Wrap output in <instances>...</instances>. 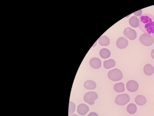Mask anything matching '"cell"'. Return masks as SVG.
<instances>
[{
  "instance_id": "6da1fadb",
  "label": "cell",
  "mask_w": 154,
  "mask_h": 116,
  "mask_svg": "<svg viewBox=\"0 0 154 116\" xmlns=\"http://www.w3.org/2000/svg\"><path fill=\"white\" fill-rule=\"evenodd\" d=\"M138 19L140 30L145 34H153L154 32V16L145 13L140 16Z\"/></svg>"
},
{
  "instance_id": "7a4b0ae2",
  "label": "cell",
  "mask_w": 154,
  "mask_h": 116,
  "mask_svg": "<svg viewBox=\"0 0 154 116\" xmlns=\"http://www.w3.org/2000/svg\"><path fill=\"white\" fill-rule=\"evenodd\" d=\"M123 73L120 70L117 69H112L108 73V77L109 79L113 81H118L123 78Z\"/></svg>"
},
{
  "instance_id": "3957f363",
  "label": "cell",
  "mask_w": 154,
  "mask_h": 116,
  "mask_svg": "<svg viewBox=\"0 0 154 116\" xmlns=\"http://www.w3.org/2000/svg\"><path fill=\"white\" fill-rule=\"evenodd\" d=\"M139 40L143 45L146 46L152 45L154 41V38L151 35L145 33L140 37Z\"/></svg>"
},
{
  "instance_id": "277c9868",
  "label": "cell",
  "mask_w": 154,
  "mask_h": 116,
  "mask_svg": "<svg viewBox=\"0 0 154 116\" xmlns=\"http://www.w3.org/2000/svg\"><path fill=\"white\" fill-rule=\"evenodd\" d=\"M98 98V95L94 92H88L85 93L83 99L86 103L90 105H93Z\"/></svg>"
},
{
  "instance_id": "5b68a950",
  "label": "cell",
  "mask_w": 154,
  "mask_h": 116,
  "mask_svg": "<svg viewBox=\"0 0 154 116\" xmlns=\"http://www.w3.org/2000/svg\"><path fill=\"white\" fill-rule=\"evenodd\" d=\"M130 101V97L126 93L119 94L115 100V103L118 105L123 106L127 104Z\"/></svg>"
},
{
  "instance_id": "8992f818",
  "label": "cell",
  "mask_w": 154,
  "mask_h": 116,
  "mask_svg": "<svg viewBox=\"0 0 154 116\" xmlns=\"http://www.w3.org/2000/svg\"><path fill=\"white\" fill-rule=\"evenodd\" d=\"M123 34L126 37L131 40H135L137 37V34L135 30L130 27H127L124 29Z\"/></svg>"
},
{
  "instance_id": "52a82bcc",
  "label": "cell",
  "mask_w": 154,
  "mask_h": 116,
  "mask_svg": "<svg viewBox=\"0 0 154 116\" xmlns=\"http://www.w3.org/2000/svg\"><path fill=\"white\" fill-rule=\"evenodd\" d=\"M139 85L136 81L131 80L128 82L126 84L127 89L130 92H135L138 89Z\"/></svg>"
},
{
  "instance_id": "ba28073f",
  "label": "cell",
  "mask_w": 154,
  "mask_h": 116,
  "mask_svg": "<svg viewBox=\"0 0 154 116\" xmlns=\"http://www.w3.org/2000/svg\"><path fill=\"white\" fill-rule=\"evenodd\" d=\"M128 41L127 39L123 37H121L119 38L116 41V45L117 47L120 49H123L127 47L128 45Z\"/></svg>"
},
{
  "instance_id": "9c48e42d",
  "label": "cell",
  "mask_w": 154,
  "mask_h": 116,
  "mask_svg": "<svg viewBox=\"0 0 154 116\" xmlns=\"http://www.w3.org/2000/svg\"><path fill=\"white\" fill-rule=\"evenodd\" d=\"M90 65L94 69H98L101 66L100 60L97 58H93L90 60L89 62Z\"/></svg>"
},
{
  "instance_id": "30bf717a",
  "label": "cell",
  "mask_w": 154,
  "mask_h": 116,
  "mask_svg": "<svg viewBox=\"0 0 154 116\" xmlns=\"http://www.w3.org/2000/svg\"><path fill=\"white\" fill-rule=\"evenodd\" d=\"M89 110V107L85 104H80L78 106L77 108V113L82 116L86 115Z\"/></svg>"
},
{
  "instance_id": "8fae6325",
  "label": "cell",
  "mask_w": 154,
  "mask_h": 116,
  "mask_svg": "<svg viewBox=\"0 0 154 116\" xmlns=\"http://www.w3.org/2000/svg\"><path fill=\"white\" fill-rule=\"evenodd\" d=\"M143 71L145 74L147 76H151L154 72V68L151 64H147L144 66Z\"/></svg>"
},
{
  "instance_id": "7c38bea8",
  "label": "cell",
  "mask_w": 154,
  "mask_h": 116,
  "mask_svg": "<svg viewBox=\"0 0 154 116\" xmlns=\"http://www.w3.org/2000/svg\"><path fill=\"white\" fill-rule=\"evenodd\" d=\"M135 102L138 105L143 106L147 103V99L144 96L139 95L135 97Z\"/></svg>"
},
{
  "instance_id": "4fadbf2b",
  "label": "cell",
  "mask_w": 154,
  "mask_h": 116,
  "mask_svg": "<svg viewBox=\"0 0 154 116\" xmlns=\"http://www.w3.org/2000/svg\"><path fill=\"white\" fill-rule=\"evenodd\" d=\"M99 44L101 46H108L110 43V40L109 38L107 36H101L99 38Z\"/></svg>"
},
{
  "instance_id": "5bb4252c",
  "label": "cell",
  "mask_w": 154,
  "mask_h": 116,
  "mask_svg": "<svg viewBox=\"0 0 154 116\" xmlns=\"http://www.w3.org/2000/svg\"><path fill=\"white\" fill-rule=\"evenodd\" d=\"M84 86L86 89L88 90H93L95 89L96 87V84L95 82L92 80H88L84 84Z\"/></svg>"
},
{
  "instance_id": "9a60e30c",
  "label": "cell",
  "mask_w": 154,
  "mask_h": 116,
  "mask_svg": "<svg viewBox=\"0 0 154 116\" xmlns=\"http://www.w3.org/2000/svg\"><path fill=\"white\" fill-rule=\"evenodd\" d=\"M104 67L106 69H110L111 68L115 67V62L112 59L104 61L103 63Z\"/></svg>"
},
{
  "instance_id": "2e32d148",
  "label": "cell",
  "mask_w": 154,
  "mask_h": 116,
  "mask_svg": "<svg viewBox=\"0 0 154 116\" xmlns=\"http://www.w3.org/2000/svg\"><path fill=\"white\" fill-rule=\"evenodd\" d=\"M129 23L132 27L137 28L139 26V19L136 16L131 17L129 20Z\"/></svg>"
},
{
  "instance_id": "e0dca14e",
  "label": "cell",
  "mask_w": 154,
  "mask_h": 116,
  "mask_svg": "<svg viewBox=\"0 0 154 116\" xmlns=\"http://www.w3.org/2000/svg\"><path fill=\"white\" fill-rule=\"evenodd\" d=\"M100 56L103 59H107L111 56V52L107 49H102L99 53Z\"/></svg>"
},
{
  "instance_id": "ac0fdd59",
  "label": "cell",
  "mask_w": 154,
  "mask_h": 116,
  "mask_svg": "<svg viewBox=\"0 0 154 116\" xmlns=\"http://www.w3.org/2000/svg\"><path fill=\"white\" fill-rule=\"evenodd\" d=\"M114 89L117 93H122L125 91L124 84L123 83H119L115 84L114 86Z\"/></svg>"
},
{
  "instance_id": "d6986e66",
  "label": "cell",
  "mask_w": 154,
  "mask_h": 116,
  "mask_svg": "<svg viewBox=\"0 0 154 116\" xmlns=\"http://www.w3.org/2000/svg\"><path fill=\"white\" fill-rule=\"evenodd\" d=\"M128 113L130 114H134L136 113L137 108L136 105L134 104H130L127 107Z\"/></svg>"
},
{
  "instance_id": "ffe728a7",
  "label": "cell",
  "mask_w": 154,
  "mask_h": 116,
  "mask_svg": "<svg viewBox=\"0 0 154 116\" xmlns=\"http://www.w3.org/2000/svg\"><path fill=\"white\" fill-rule=\"evenodd\" d=\"M75 105L74 103L71 101H69V115L72 114L75 112Z\"/></svg>"
},
{
  "instance_id": "44dd1931",
  "label": "cell",
  "mask_w": 154,
  "mask_h": 116,
  "mask_svg": "<svg viewBox=\"0 0 154 116\" xmlns=\"http://www.w3.org/2000/svg\"><path fill=\"white\" fill-rule=\"evenodd\" d=\"M142 10H140L139 11H137V12H135L134 13V15H135L136 16H140L142 15Z\"/></svg>"
},
{
  "instance_id": "7402d4cb",
  "label": "cell",
  "mask_w": 154,
  "mask_h": 116,
  "mask_svg": "<svg viewBox=\"0 0 154 116\" xmlns=\"http://www.w3.org/2000/svg\"><path fill=\"white\" fill-rule=\"evenodd\" d=\"M88 116H98V114L96 113L92 112V113H89Z\"/></svg>"
},
{
  "instance_id": "603a6c76",
  "label": "cell",
  "mask_w": 154,
  "mask_h": 116,
  "mask_svg": "<svg viewBox=\"0 0 154 116\" xmlns=\"http://www.w3.org/2000/svg\"><path fill=\"white\" fill-rule=\"evenodd\" d=\"M151 56L152 59L154 60V49L151 51Z\"/></svg>"
},
{
  "instance_id": "cb8c5ba5",
  "label": "cell",
  "mask_w": 154,
  "mask_h": 116,
  "mask_svg": "<svg viewBox=\"0 0 154 116\" xmlns=\"http://www.w3.org/2000/svg\"><path fill=\"white\" fill-rule=\"evenodd\" d=\"M69 116H78V115H77V114H70V115H69Z\"/></svg>"
},
{
  "instance_id": "d4e9b609",
  "label": "cell",
  "mask_w": 154,
  "mask_h": 116,
  "mask_svg": "<svg viewBox=\"0 0 154 116\" xmlns=\"http://www.w3.org/2000/svg\"><path fill=\"white\" fill-rule=\"evenodd\" d=\"M153 36V38H154V32L153 33V36Z\"/></svg>"
}]
</instances>
